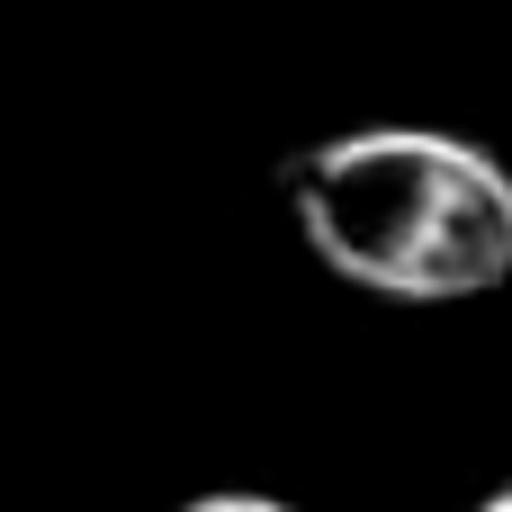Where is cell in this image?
I'll return each instance as SVG.
<instances>
[{
  "label": "cell",
  "mask_w": 512,
  "mask_h": 512,
  "mask_svg": "<svg viewBox=\"0 0 512 512\" xmlns=\"http://www.w3.org/2000/svg\"><path fill=\"white\" fill-rule=\"evenodd\" d=\"M288 207L315 261L405 306H459L512 279V171L441 126H360L297 153Z\"/></svg>",
  "instance_id": "obj_1"
},
{
  "label": "cell",
  "mask_w": 512,
  "mask_h": 512,
  "mask_svg": "<svg viewBox=\"0 0 512 512\" xmlns=\"http://www.w3.org/2000/svg\"><path fill=\"white\" fill-rule=\"evenodd\" d=\"M477 512H512V486H504V495H486V504H477Z\"/></svg>",
  "instance_id": "obj_3"
},
{
  "label": "cell",
  "mask_w": 512,
  "mask_h": 512,
  "mask_svg": "<svg viewBox=\"0 0 512 512\" xmlns=\"http://www.w3.org/2000/svg\"><path fill=\"white\" fill-rule=\"evenodd\" d=\"M180 512H288L279 495H189Z\"/></svg>",
  "instance_id": "obj_2"
}]
</instances>
